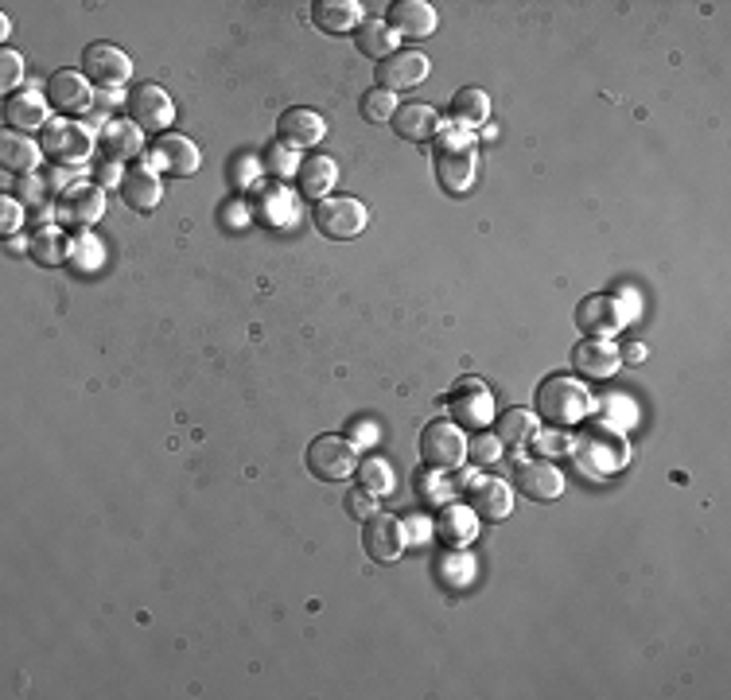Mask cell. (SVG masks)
Returning a JSON list of instances; mask_svg holds the SVG:
<instances>
[{
    "mask_svg": "<svg viewBox=\"0 0 731 700\" xmlns=\"http://www.w3.org/2000/svg\"><path fill=\"white\" fill-rule=\"evenodd\" d=\"M537 432V417L529 409H506L498 412V420H494V437L502 440V448H529V440H534Z\"/></svg>",
    "mask_w": 731,
    "mask_h": 700,
    "instance_id": "cell-29",
    "label": "cell"
},
{
    "mask_svg": "<svg viewBox=\"0 0 731 700\" xmlns=\"http://www.w3.org/2000/svg\"><path fill=\"white\" fill-rule=\"evenodd\" d=\"M335 175H338V164L331 157H323V152H315V157H304V160H300V168H297L300 195L327 198V191L335 187Z\"/></svg>",
    "mask_w": 731,
    "mask_h": 700,
    "instance_id": "cell-26",
    "label": "cell"
},
{
    "mask_svg": "<svg viewBox=\"0 0 731 700\" xmlns=\"http://www.w3.org/2000/svg\"><path fill=\"white\" fill-rule=\"evenodd\" d=\"M47 101L58 109V114H86L94 106V90L90 78L83 71H55L47 83Z\"/></svg>",
    "mask_w": 731,
    "mask_h": 700,
    "instance_id": "cell-14",
    "label": "cell"
},
{
    "mask_svg": "<svg viewBox=\"0 0 731 700\" xmlns=\"http://www.w3.org/2000/svg\"><path fill=\"white\" fill-rule=\"evenodd\" d=\"M0 66H4V75H0V86H4V94L12 98V90H17L20 78H24V55H17L12 47H4V55H0Z\"/></svg>",
    "mask_w": 731,
    "mask_h": 700,
    "instance_id": "cell-39",
    "label": "cell"
},
{
    "mask_svg": "<svg viewBox=\"0 0 731 700\" xmlns=\"http://www.w3.org/2000/svg\"><path fill=\"white\" fill-rule=\"evenodd\" d=\"M448 412L460 420V429H486L494 412V397L491 389L479 378H463L455 381V389L448 394Z\"/></svg>",
    "mask_w": 731,
    "mask_h": 700,
    "instance_id": "cell-9",
    "label": "cell"
},
{
    "mask_svg": "<svg viewBox=\"0 0 731 700\" xmlns=\"http://www.w3.org/2000/svg\"><path fill=\"white\" fill-rule=\"evenodd\" d=\"M358 486H366L370 495H389V491H394V475H389V463H381V460H362V463H358Z\"/></svg>",
    "mask_w": 731,
    "mask_h": 700,
    "instance_id": "cell-35",
    "label": "cell"
},
{
    "mask_svg": "<svg viewBox=\"0 0 731 700\" xmlns=\"http://www.w3.org/2000/svg\"><path fill=\"white\" fill-rule=\"evenodd\" d=\"M467 506L486 521H502L509 510H514V498H509V486L502 478H471L467 483Z\"/></svg>",
    "mask_w": 731,
    "mask_h": 700,
    "instance_id": "cell-19",
    "label": "cell"
},
{
    "mask_svg": "<svg viewBox=\"0 0 731 700\" xmlns=\"http://www.w3.org/2000/svg\"><path fill=\"white\" fill-rule=\"evenodd\" d=\"M354 437H358V440H374L378 432H374L370 424H362V420H358V424H354Z\"/></svg>",
    "mask_w": 731,
    "mask_h": 700,
    "instance_id": "cell-47",
    "label": "cell"
},
{
    "mask_svg": "<svg viewBox=\"0 0 731 700\" xmlns=\"http://www.w3.org/2000/svg\"><path fill=\"white\" fill-rule=\"evenodd\" d=\"M101 149H106L109 160H129L144 152V132H140L137 121H109L106 132H101Z\"/></svg>",
    "mask_w": 731,
    "mask_h": 700,
    "instance_id": "cell-27",
    "label": "cell"
},
{
    "mask_svg": "<svg viewBox=\"0 0 731 700\" xmlns=\"http://www.w3.org/2000/svg\"><path fill=\"white\" fill-rule=\"evenodd\" d=\"M362 117L370 125H386V121H394V114H397V94H389V90H366L362 94Z\"/></svg>",
    "mask_w": 731,
    "mask_h": 700,
    "instance_id": "cell-34",
    "label": "cell"
},
{
    "mask_svg": "<svg viewBox=\"0 0 731 700\" xmlns=\"http://www.w3.org/2000/svg\"><path fill=\"white\" fill-rule=\"evenodd\" d=\"M436 537L448 545V549H467L479 537V514L467 503H448L444 510L436 514Z\"/></svg>",
    "mask_w": 731,
    "mask_h": 700,
    "instance_id": "cell-20",
    "label": "cell"
},
{
    "mask_svg": "<svg viewBox=\"0 0 731 700\" xmlns=\"http://www.w3.org/2000/svg\"><path fill=\"white\" fill-rule=\"evenodd\" d=\"M568 444H572V437L560 429H549V432H534V440H529V448H534L541 460H552V455H565Z\"/></svg>",
    "mask_w": 731,
    "mask_h": 700,
    "instance_id": "cell-38",
    "label": "cell"
},
{
    "mask_svg": "<svg viewBox=\"0 0 731 700\" xmlns=\"http://www.w3.org/2000/svg\"><path fill=\"white\" fill-rule=\"evenodd\" d=\"M420 460L428 467L452 471L467 460V437L455 420H432L424 432H420Z\"/></svg>",
    "mask_w": 731,
    "mask_h": 700,
    "instance_id": "cell-6",
    "label": "cell"
},
{
    "mask_svg": "<svg viewBox=\"0 0 731 700\" xmlns=\"http://www.w3.org/2000/svg\"><path fill=\"white\" fill-rule=\"evenodd\" d=\"M428 71H432V63H428L424 51H394L389 58H381L378 66V83L381 90L397 94V90H409V86H420L428 78Z\"/></svg>",
    "mask_w": 731,
    "mask_h": 700,
    "instance_id": "cell-12",
    "label": "cell"
},
{
    "mask_svg": "<svg viewBox=\"0 0 731 700\" xmlns=\"http://www.w3.org/2000/svg\"><path fill=\"white\" fill-rule=\"evenodd\" d=\"M572 366L583 374V378L608 381V378H615L623 358H619V346L608 343V338H583V343L572 351Z\"/></svg>",
    "mask_w": 731,
    "mask_h": 700,
    "instance_id": "cell-17",
    "label": "cell"
},
{
    "mask_svg": "<svg viewBox=\"0 0 731 700\" xmlns=\"http://www.w3.org/2000/svg\"><path fill=\"white\" fill-rule=\"evenodd\" d=\"M0 164L9 168V172L32 175L35 164H40V144H32V140L20 137V132H4V137H0Z\"/></svg>",
    "mask_w": 731,
    "mask_h": 700,
    "instance_id": "cell-30",
    "label": "cell"
},
{
    "mask_svg": "<svg viewBox=\"0 0 731 700\" xmlns=\"http://www.w3.org/2000/svg\"><path fill=\"white\" fill-rule=\"evenodd\" d=\"M43 149L55 152L66 168H83V160L90 157L94 149V137L86 125L75 121H51L47 132H43Z\"/></svg>",
    "mask_w": 731,
    "mask_h": 700,
    "instance_id": "cell-13",
    "label": "cell"
},
{
    "mask_svg": "<svg viewBox=\"0 0 731 700\" xmlns=\"http://www.w3.org/2000/svg\"><path fill=\"white\" fill-rule=\"evenodd\" d=\"M308 467L323 483H338V478H351L358 471V455H354L351 440L327 432V437H315L312 448H308Z\"/></svg>",
    "mask_w": 731,
    "mask_h": 700,
    "instance_id": "cell-7",
    "label": "cell"
},
{
    "mask_svg": "<svg viewBox=\"0 0 731 700\" xmlns=\"http://www.w3.org/2000/svg\"><path fill=\"white\" fill-rule=\"evenodd\" d=\"M619 358H623V363H642V358H646V346H642V343L619 346Z\"/></svg>",
    "mask_w": 731,
    "mask_h": 700,
    "instance_id": "cell-45",
    "label": "cell"
},
{
    "mask_svg": "<svg viewBox=\"0 0 731 700\" xmlns=\"http://www.w3.org/2000/svg\"><path fill=\"white\" fill-rule=\"evenodd\" d=\"M312 20L320 32H351L362 24V9L354 0H315Z\"/></svg>",
    "mask_w": 731,
    "mask_h": 700,
    "instance_id": "cell-28",
    "label": "cell"
},
{
    "mask_svg": "<svg viewBox=\"0 0 731 700\" xmlns=\"http://www.w3.org/2000/svg\"><path fill=\"white\" fill-rule=\"evenodd\" d=\"M346 510H351V518L370 521L374 514H378V495H370L366 486H358V491H351V495H346Z\"/></svg>",
    "mask_w": 731,
    "mask_h": 700,
    "instance_id": "cell-40",
    "label": "cell"
},
{
    "mask_svg": "<svg viewBox=\"0 0 731 700\" xmlns=\"http://www.w3.org/2000/svg\"><path fill=\"white\" fill-rule=\"evenodd\" d=\"M312 223L320 226L323 238L346 241V238H358V234L366 230L370 211H366V203H358L354 195H327L315 203Z\"/></svg>",
    "mask_w": 731,
    "mask_h": 700,
    "instance_id": "cell-5",
    "label": "cell"
},
{
    "mask_svg": "<svg viewBox=\"0 0 731 700\" xmlns=\"http://www.w3.org/2000/svg\"><path fill=\"white\" fill-rule=\"evenodd\" d=\"M362 526H366L362 549H366V557L370 560H378V564H394V560L405 552V545H409L405 521L394 518V514H374V518L362 521Z\"/></svg>",
    "mask_w": 731,
    "mask_h": 700,
    "instance_id": "cell-10",
    "label": "cell"
},
{
    "mask_svg": "<svg viewBox=\"0 0 731 700\" xmlns=\"http://www.w3.org/2000/svg\"><path fill=\"white\" fill-rule=\"evenodd\" d=\"M129 114H132V121H137L140 129L160 132V129H168V125H172L175 106H172V98H168V90L144 83V86H137V90H132Z\"/></svg>",
    "mask_w": 731,
    "mask_h": 700,
    "instance_id": "cell-15",
    "label": "cell"
},
{
    "mask_svg": "<svg viewBox=\"0 0 731 700\" xmlns=\"http://www.w3.org/2000/svg\"><path fill=\"white\" fill-rule=\"evenodd\" d=\"M0 223H4V234H17V230H24V206H20L12 195H4V198H0Z\"/></svg>",
    "mask_w": 731,
    "mask_h": 700,
    "instance_id": "cell-42",
    "label": "cell"
},
{
    "mask_svg": "<svg viewBox=\"0 0 731 700\" xmlns=\"http://www.w3.org/2000/svg\"><path fill=\"white\" fill-rule=\"evenodd\" d=\"M514 478H518L522 495L534 498V503H552V498H560V491H565V475H560L557 463H549V460L518 463Z\"/></svg>",
    "mask_w": 731,
    "mask_h": 700,
    "instance_id": "cell-18",
    "label": "cell"
},
{
    "mask_svg": "<svg viewBox=\"0 0 731 700\" xmlns=\"http://www.w3.org/2000/svg\"><path fill=\"white\" fill-rule=\"evenodd\" d=\"M638 292L619 289V292H595L576 308V323L580 331H588L592 338H611L626 327V323L638 315Z\"/></svg>",
    "mask_w": 731,
    "mask_h": 700,
    "instance_id": "cell-4",
    "label": "cell"
},
{
    "mask_svg": "<svg viewBox=\"0 0 731 700\" xmlns=\"http://www.w3.org/2000/svg\"><path fill=\"white\" fill-rule=\"evenodd\" d=\"M47 117H51V101H43L40 94H12V98L4 101V121L17 132L47 129L51 125Z\"/></svg>",
    "mask_w": 731,
    "mask_h": 700,
    "instance_id": "cell-25",
    "label": "cell"
},
{
    "mask_svg": "<svg viewBox=\"0 0 731 700\" xmlns=\"http://www.w3.org/2000/svg\"><path fill=\"white\" fill-rule=\"evenodd\" d=\"M149 168L168 175H195L198 172V149L195 140L180 137V132H164L149 144Z\"/></svg>",
    "mask_w": 731,
    "mask_h": 700,
    "instance_id": "cell-11",
    "label": "cell"
},
{
    "mask_svg": "<svg viewBox=\"0 0 731 700\" xmlns=\"http://www.w3.org/2000/svg\"><path fill=\"white\" fill-rule=\"evenodd\" d=\"M83 71L101 90H117V86H125L132 78L129 55H125L121 47H114V43H90V47L83 51Z\"/></svg>",
    "mask_w": 731,
    "mask_h": 700,
    "instance_id": "cell-8",
    "label": "cell"
},
{
    "mask_svg": "<svg viewBox=\"0 0 731 700\" xmlns=\"http://www.w3.org/2000/svg\"><path fill=\"white\" fill-rule=\"evenodd\" d=\"M394 129H397V137L424 144V140H436V132H440V117H436V109L424 106V101H405L394 114Z\"/></svg>",
    "mask_w": 731,
    "mask_h": 700,
    "instance_id": "cell-24",
    "label": "cell"
},
{
    "mask_svg": "<svg viewBox=\"0 0 731 700\" xmlns=\"http://www.w3.org/2000/svg\"><path fill=\"white\" fill-rule=\"evenodd\" d=\"M463 483H471V478H460V483H444V475H440V467L432 471V475H428L424 471V478H420V495L428 498V503H452V495L455 491H460Z\"/></svg>",
    "mask_w": 731,
    "mask_h": 700,
    "instance_id": "cell-37",
    "label": "cell"
},
{
    "mask_svg": "<svg viewBox=\"0 0 731 700\" xmlns=\"http://www.w3.org/2000/svg\"><path fill=\"white\" fill-rule=\"evenodd\" d=\"M28 249H32V257L40 265H63L71 257V249H75V241L66 238L58 226H40L32 234V241H28Z\"/></svg>",
    "mask_w": 731,
    "mask_h": 700,
    "instance_id": "cell-31",
    "label": "cell"
},
{
    "mask_svg": "<svg viewBox=\"0 0 731 700\" xmlns=\"http://www.w3.org/2000/svg\"><path fill=\"white\" fill-rule=\"evenodd\" d=\"M568 455H572L580 475L611 478L615 471L626 467L631 448H626V440H623V429H615L608 420H588L572 437V444H568Z\"/></svg>",
    "mask_w": 731,
    "mask_h": 700,
    "instance_id": "cell-1",
    "label": "cell"
},
{
    "mask_svg": "<svg viewBox=\"0 0 731 700\" xmlns=\"http://www.w3.org/2000/svg\"><path fill=\"white\" fill-rule=\"evenodd\" d=\"M436 149V180L440 187L463 195L475 180V137L467 129H440L432 140Z\"/></svg>",
    "mask_w": 731,
    "mask_h": 700,
    "instance_id": "cell-2",
    "label": "cell"
},
{
    "mask_svg": "<svg viewBox=\"0 0 731 700\" xmlns=\"http://www.w3.org/2000/svg\"><path fill=\"white\" fill-rule=\"evenodd\" d=\"M121 195L132 211H152V206H160V198H164V187H160V175L152 172L149 164H137V168H125Z\"/></svg>",
    "mask_w": 731,
    "mask_h": 700,
    "instance_id": "cell-23",
    "label": "cell"
},
{
    "mask_svg": "<svg viewBox=\"0 0 731 700\" xmlns=\"http://www.w3.org/2000/svg\"><path fill=\"white\" fill-rule=\"evenodd\" d=\"M467 455L475 463H494L502 455V440L498 437H475V440H467Z\"/></svg>",
    "mask_w": 731,
    "mask_h": 700,
    "instance_id": "cell-41",
    "label": "cell"
},
{
    "mask_svg": "<svg viewBox=\"0 0 731 700\" xmlns=\"http://www.w3.org/2000/svg\"><path fill=\"white\" fill-rule=\"evenodd\" d=\"M405 534H417L412 541H424V534H428L424 518H405Z\"/></svg>",
    "mask_w": 731,
    "mask_h": 700,
    "instance_id": "cell-46",
    "label": "cell"
},
{
    "mask_svg": "<svg viewBox=\"0 0 731 700\" xmlns=\"http://www.w3.org/2000/svg\"><path fill=\"white\" fill-rule=\"evenodd\" d=\"M389 28L409 40H428L436 32V9L424 0H397L389 4Z\"/></svg>",
    "mask_w": 731,
    "mask_h": 700,
    "instance_id": "cell-21",
    "label": "cell"
},
{
    "mask_svg": "<svg viewBox=\"0 0 731 700\" xmlns=\"http://www.w3.org/2000/svg\"><path fill=\"white\" fill-rule=\"evenodd\" d=\"M592 409H595L592 394L576 378L557 374V378H545L541 386H537V412H541L549 424H557V429L583 424V420L592 417Z\"/></svg>",
    "mask_w": 731,
    "mask_h": 700,
    "instance_id": "cell-3",
    "label": "cell"
},
{
    "mask_svg": "<svg viewBox=\"0 0 731 700\" xmlns=\"http://www.w3.org/2000/svg\"><path fill=\"white\" fill-rule=\"evenodd\" d=\"M297 149H288V144H277V149H269V168L277 175H297V168H300V160L292 157Z\"/></svg>",
    "mask_w": 731,
    "mask_h": 700,
    "instance_id": "cell-43",
    "label": "cell"
},
{
    "mask_svg": "<svg viewBox=\"0 0 731 700\" xmlns=\"http://www.w3.org/2000/svg\"><path fill=\"white\" fill-rule=\"evenodd\" d=\"M358 51L370 58H389L394 51H401L389 20H366V24H358Z\"/></svg>",
    "mask_w": 731,
    "mask_h": 700,
    "instance_id": "cell-32",
    "label": "cell"
},
{
    "mask_svg": "<svg viewBox=\"0 0 731 700\" xmlns=\"http://www.w3.org/2000/svg\"><path fill=\"white\" fill-rule=\"evenodd\" d=\"M98 180H101V183H121V180H125V168L117 164V160H109V164H101Z\"/></svg>",
    "mask_w": 731,
    "mask_h": 700,
    "instance_id": "cell-44",
    "label": "cell"
},
{
    "mask_svg": "<svg viewBox=\"0 0 731 700\" xmlns=\"http://www.w3.org/2000/svg\"><path fill=\"white\" fill-rule=\"evenodd\" d=\"M106 215V195H101V187H86V183H78L75 191H66L63 195V206H58V218L71 226H94L98 218Z\"/></svg>",
    "mask_w": 731,
    "mask_h": 700,
    "instance_id": "cell-22",
    "label": "cell"
},
{
    "mask_svg": "<svg viewBox=\"0 0 731 700\" xmlns=\"http://www.w3.org/2000/svg\"><path fill=\"white\" fill-rule=\"evenodd\" d=\"M280 144H288V149H312V144H320L323 137H327V125H323V117L315 114V109H304V106H292L280 114Z\"/></svg>",
    "mask_w": 731,
    "mask_h": 700,
    "instance_id": "cell-16",
    "label": "cell"
},
{
    "mask_svg": "<svg viewBox=\"0 0 731 700\" xmlns=\"http://www.w3.org/2000/svg\"><path fill=\"white\" fill-rule=\"evenodd\" d=\"M452 117H455V125H463V129H471V125H483L486 117H491V98H486L483 90H475V86H467V90L455 94Z\"/></svg>",
    "mask_w": 731,
    "mask_h": 700,
    "instance_id": "cell-33",
    "label": "cell"
},
{
    "mask_svg": "<svg viewBox=\"0 0 731 700\" xmlns=\"http://www.w3.org/2000/svg\"><path fill=\"white\" fill-rule=\"evenodd\" d=\"M471 569H475V564H471L460 549H448V557L440 560V580H444V588L460 592L463 584H471Z\"/></svg>",
    "mask_w": 731,
    "mask_h": 700,
    "instance_id": "cell-36",
    "label": "cell"
}]
</instances>
